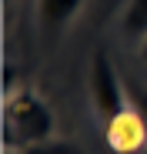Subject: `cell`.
I'll return each mask as SVG.
<instances>
[{
	"label": "cell",
	"instance_id": "3",
	"mask_svg": "<svg viewBox=\"0 0 147 154\" xmlns=\"http://www.w3.org/2000/svg\"><path fill=\"white\" fill-rule=\"evenodd\" d=\"M104 134H107L110 151H117V154H137L147 147V127L134 107H127L117 121H110L104 127Z\"/></svg>",
	"mask_w": 147,
	"mask_h": 154
},
{
	"label": "cell",
	"instance_id": "4",
	"mask_svg": "<svg viewBox=\"0 0 147 154\" xmlns=\"http://www.w3.org/2000/svg\"><path fill=\"white\" fill-rule=\"evenodd\" d=\"M87 0H37V23L47 37H60Z\"/></svg>",
	"mask_w": 147,
	"mask_h": 154
},
{
	"label": "cell",
	"instance_id": "10",
	"mask_svg": "<svg viewBox=\"0 0 147 154\" xmlns=\"http://www.w3.org/2000/svg\"><path fill=\"white\" fill-rule=\"evenodd\" d=\"M7 4H10V0H7Z\"/></svg>",
	"mask_w": 147,
	"mask_h": 154
},
{
	"label": "cell",
	"instance_id": "8",
	"mask_svg": "<svg viewBox=\"0 0 147 154\" xmlns=\"http://www.w3.org/2000/svg\"><path fill=\"white\" fill-rule=\"evenodd\" d=\"M20 87H17V67L14 64H4V100L7 97H14Z\"/></svg>",
	"mask_w": 147,
	"mask_h": 154
},
{
	"label": "cell",
	"instance_id": "6",
	"mask_svg": "<svg viewBox=\"0 0 147 154\" xmlns=\"http://www.w3.org/2000/svg\"><path fill=\"white\" fill-rule=\"evenodd\" d=\"M127 91H130V107L140 114V121H144V127H147V87H144V84H130Z\"/></svg>",
	"mask_w": 147,
	"mask_h": 154
},
{
	"label": "cell",
	"instance_id": "7",
	"mask_svg": "<svg viewBox=\"0 0 147 154\" xmlns=\"http://www.w3.org/2000/svg\"><path fill=\"white\" fill-rule=\"evenodd\" d=\"M23 154H80L74 144H57V141H50V144H37V147H27Z\"/></svg>",
	"mask_w": 147,
	"mask_h": 154
},
{
	"label": "cell",
	"instance_id": "5",
	"mask_svg": "<svg viewBox=\"0 0 147 154\" xmlns=\"http://www.w3.org/2000/svg\"><path fill=\"white\" fill-rule=\"evenodd\" d=\"M120 23H124V34H130V37L140 40L147 34V0H127Z\"/></svg>",
	"mask_w": 147,
	"mask_h": 154
},
{
	"label": "cell",
	"instance_id": "9",
	"mask_svg": "<svg viewBox=\"0 0 147 154\" xmlns=\"http://www.w3.org/2000/svg\"><path fill=\"white\" fill-rule=\"evenodd\" d=\"M137 50H140V60H144V64H147V34H144V37H140V40H137Z\"/></svg>",
	"mask_w": 147,
	"mask_h": 154
},
{
	"label": "cell",
	"instance_id": "2",
	"mask_svg": "<svg viewBox=\"0 0 147 154\" xmlns=\"http://www.w3.org/2000/svg\"><path fill=\"white\" fill-rule=\"evenodd\" d=\"M87 91H90L94 114L100 117L104 127L110 121H117L120 114L130 107V91H127L124 81H120V74H117L114 60L107 57V50H97V54H94L90 70H87Z\"/></svg>",
	"mask_w": 147,
	"mask_h": 154
},
{
	"label": "cell",
	"instance_id": "1",
	"mask_svg": "<svg viewBox=\"0 0 147 154\" xmlns=\"http://www.w3.org/2000/svg\"><path fill=\"white\" fill-rule=\"evenodd\" d=\"M54 127H57V117L37 91L20 87L14 97L4 100V144L10 151L23 154L27 147L50 144Z\"/></svg>",
	"mask_w": 147,
	"mask_h": 154
}]
</instances>
